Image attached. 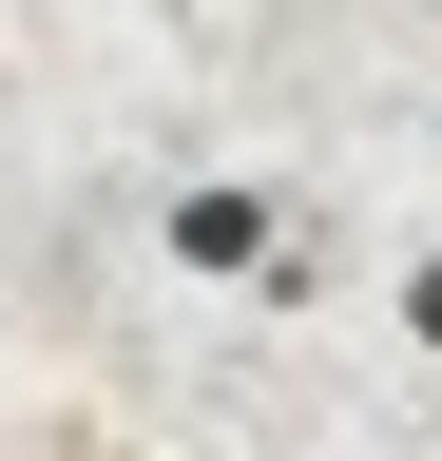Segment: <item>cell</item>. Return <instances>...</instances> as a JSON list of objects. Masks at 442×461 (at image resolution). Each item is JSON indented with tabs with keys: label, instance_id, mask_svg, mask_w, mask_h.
<instances>
[{
	"label": "cell",
	"instance_id": "obj_3",
	"mask_svg": "<svg viewBox=\"0 0 442 461\" xmlns=\"http://www.w3.org/2000/svg\"><path fill=\"white\" fill-rule=\"evenodd\" d=\"M59 461H135V442H59Z\"/></svg>",
	"mask_w": 442,
	"mask_h": 461
},
{
	"label": "cell",
	"instance_id": "obj_1",
	"mask_svg": "<svg viewBox=\"0 0 442 461\" xmlns=\"http://www.w3.org/2000/svg\"><path fill=\"white\" fill-rule=\"evenodd\" d=\"M154 250H174L193 288H250V308H269V269L308 250V212L250 193V173H174V193H154Z\"/></svg>",
	"mask_w": 442,
	"mask_h": 461
},
{
	"label": "cell",
	"instance_id": "obj_2",
	"mask_svg": "<svg viewBox=\"0 0 442 461\" xmlns=\"http://www.w3.org/2000/svg\"><path fill=\"white\" fill-rule=\"evenodd\" d=\"M404 327H423V346H442V250H423V269H404Z\"/></svg>",
	"mask_w": 442,
	"mask_h": 461
}]
</instances>
